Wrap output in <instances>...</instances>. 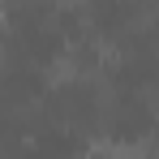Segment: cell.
<instances>
[{
    "label": "cell",
    "mask_w": 159,
    "mask_h": 159,
    "mask_svg": "<svg viewBox=\"0 0 159 159\" xmlns=\"http://www.w3.org/2000/svg\"><path fill=\"white\" fill-rule=\"evenodd\" d=\"M65 78H73V60H52V82H65Z\"/></svg>",
    "instance_id": "6da1fadb"
}]
</instances>
